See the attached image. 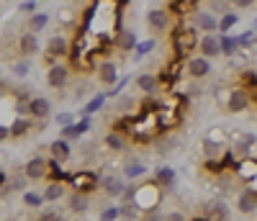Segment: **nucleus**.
I'll list each match as a JSON object with an SVG mask.
<instances>
[{"instance_id": "11", "label": "nucleus", "mask_w": 257, "mask_h": 221, "mask_svg": "<svg viewBox=\"0 0 257 221\" xmlns=\"http://www.w3.org/2000/svg\"><path fill=\"white\" fill-rule=\"evenodd\" d=\"M26 108H29V114H31L34 119H47L49 111H52V105H49L47 98H31Z\"/></svg>"}, {"instance_id": "40", "label": "nucleus", "mask_w": 257, "mask_h": 221, "mask_svg": "<svg viewBox=\"0 0 257 221\" xmlns=\"http://www.w3.org/2000/svg\"><path fill=\"white\" fill-rule=\"evenodd\" d=\"M100 105H103V95H98L95 100H90V103H88V108H85V111H88V114H93V111H98Z\"/></svg>"}, {"instance_id": "26", "label": "nucleus", "mask_w": 257, "mask_h": 221, "mask_svg": "<svg viewBox=\"0 0 257 221\" xmlns=\"http://www.w3.org/2000/svg\"><path fill=\"white\" fill-rule=\"evenodd\" d=\"M44 203V195H36V193H24V206L29 208H39Z\"/></svg>"}, {"instance_id": "20", "label": "nucleus", "mask_w": 257, "mask_h": 221, "mask_svg": "<svg viewBox=\"0 0 257 221\" xmlns=\"http://www.w3.org/2000/svg\"><path fill=\"white\" fill-rule=\"evenodd\" d=\"M157 85H160V80L155 75H139L137 77V87H139L142 93H155Z\"/></svg>"}, {"instance_id": "31", "label": "nucleus", "mask_w": 257, "mask_h": 221, "mask_svg": "<svg viewBox=\"0 0 257 221\" xmlns=\"http://www.w3.org/2000/svg\"><path fill=\"white\" fill-rule=\"evenodd\" d=\"M85 129H88V124H80V126H72V124H70V126H64L62 137H64V139H67V137H80Z\"/></svg>"}, {"instance_id": "30", "label": "nucleus", "mask_w": 257, "mask_h": 221, "mask_svg": "<svg viewBox=\"0 0 257 221\" xmlns=\"http://www.w3.org/2000/svg\"><path fill=\"white\" fill-rule=\"evenodd\" d=\"M137 213H139V203H137V201H134V203H123V208H121V216H123V218H132V221H134Z\"/></svg>"}, {"instance_id": "5", "label": "nucleus", "mask_w": 257, "mask_h": 221, "mask_svg": "<svg viewBox=\"0 0 257 221\" xmlns=\"http://www.w3.org/2000/svg\"><path fill=\"white\" fill-rule=\"evenodd\" d=\"M47 172H49V165H47L44 157H34L24 167V175H26L29 180H41V178H47Z\"/></svg>"}, {"instance_id": "9", "label": "nucleus", "mask_w": 257, "mask_h": 221, "mask_svg": "<svg viewBox=\"0 0 257 221\" xmlns=\"http://www.w3.org/2000/svg\"><path fill=\"white\" fill-rule=\"evenodd\" d=\"M64 54H67V41L62 36H52L47 44V62H54L57 57H64Z\"/></svg>"}, {"instance_id": "8", "label": "nucleus", "mask_w": 257, "mask_h": 221, "mask_svg": "<svg viewBox=\"0 0 257 221\" xmlns=\"http://www.w3.org/2000/svg\"><path fill=\"white\" fill-rule=\"evenodd\" d=\"M100 185H103V190L108 193L111 198H118V195H123V190H126V183H123L121 178H116V175H105V178L100 180Z\"/></svg>"}, {"instance_id": "10", "label": "nucleus", "mask_w": 257, "mask_h": 221, "mask_svg": "<svg viewBox=\"0 0 257 221\" xmlns=\"http://www.w3.org/2000/svg\"><path fill=\"white\" fill-rule=\"evenodd\" d=\"M196 29L206 31V34H213L219 29V16H213V13H196Z\"/></svg>"}, {"instance_id": "3", "label": "nucleus", "mask_w": 257, "mask_h": 221, "mask_svg": "<svg viewBox=\"0 0 257 221\" xmlns=\"http://www.w3.org/2000/svg\"><path fill=\"white\" fill-rule=\"evenodd\" d=\"M157 201H160V190H157V183L142 185V188L137 190V203H139L142 208H152Z\"/></svg>"}, {"instance_id": "15", "label": "nucleus", "mask_w": 257, "mask_h": 221, "mask_svg": "<svg viewBox=\"0 0 257 221\" xmlns=\"http://www.w3.org/2000/svg\"><path fill=\"white\" fill-rule=\"evenodd\" d=\"M18 47H21V54H24V57H31V54H36V49H39V39L34 36V31H29V34L21 36Z\"/></svg>"}, {"instance_id": "1", "label": "nucleus", "mask_w": 257, "mask_h": 221, "mask_svg": "<svg viewBox=\"0 0 257 221\" xmlns=\"http://www.w3.org/2000/svg\"><path fill=\"white\" fill-rule=\"evenodd\" d=\"M67 82H70V70L64 67V64H52L49 72H47V85L59 90V87H64Z\"/></svg>"}, {"instance_id": "17", "label": "nucleus", "mask_w": 257, "mask_h": 221, "mask_svg": "<svg viewBox=\"0 0 257 221\" xmlns=\"http://www.w3.org/2000/svg\"><path fill=\"white\" fill-rule=\"evenodd\" d=\"M203 154H206V160H219V154H221V139H203Z\"/></svg>"}, {"instance_id": "2", "label": "nucleus", "mask_w": 257, "mask_h": 221, "mask_svg": "<svg viewBox=\"0 0 257 221\" xmlns=\"http://www.w3.org/2000/svg\"><path fill=\"white\" fill-rule=\"evenodd\" d=\"M147 26L152 29L155 34L165 31V29L170 26V13H167L165 8H152V11L147 13Z\"/></svg>"}, {"instance_id": "43", "label": "nucleus", "mask_w": 257, "mask_h": 221, "mask_svg": "<svg viewBox=\"0 0 257 221\" xmlns=\"http://www.w3.org/2000/svg\"><path fill=\"white\" fill-rule=\"evenodd\" d=\"M34 8H36V3H34V0H26V3L21 6V11H26V13H34Z\"/></svg>"}, {"instance_id": "34", "label": "nucleus", "mask_w": 257, "mask_h": 221, "mask_svg": "<svg viewBox=\"0 0 257 221\" xmlns=\"http://www.w3.org/2000/svg\"><path fill=\"white\" fill-rule=\"evenodd\" d=\"M118 216H121V208H105L100 213V221H116Z\"/></svg>"}, {"instance_id": "27", "label": "nucleus", "mask_w": 257, "mask_h": 221, "mask_svg": "<svg viewBox=\"0 0 257 221\" xmlns=\"http://www.w3.org/2000/svg\"><path fill=\"white\" fill-rule=\"evenodd\" d=\"M105 147H111V149H123V137L121 134H116V131H111L108 137H105Z\"/></svg>"}, {"instance_id": "6", "label": "nucleus", "mask_w": 257, "mask_h": 221, "mask_svg": "<svg viewBox=\"0 0 257 221\" xmlns=\"http://www.w3.org/2000/svg\"><path fill=\"white\" fill-rule=\"evenodd\" d=\"M211 72V62L206 57H190L188 59V75L190 77H206Z\"/></svg>"}, {"instance_id": "19", "label": "nucleus", "mask_w": 257, "mask_h": 221, "mask_svg": "<svg viewBox=\"0 0 257 221\" xmlns=\"http://www.w3.org/2000/svg\"><path fill=\"white\" fill-rule=\"evenodd\" d=\"M116 47H118L121 52H132V49L137 47V36H134L132 31H121V34L116 36Z\"/></svg>"}, {"instance_id": "35", "label": "nucleus", "mask_w": 257, "mask_h": 221, "mask_svg": "<svg viewBox=\"0 0 257 221\" xmlns=\"http://www.w3.org/2000/svg\"><path fill=\"white\" fill-rule=\"evenodd\" d=\"M26 180H29V178H21V175H18V178H13L11 190H24V188H26Z\"/></svg>"}, {"instance_id": "18", "label": "nucleus", "mask_w": 257, "mask_h": 221, "mask_svg": "<svg viewBox=\"0 0 257 221\" xmlns=\"http://www.w3.org/2000/svg\"><path fill=\"white\" fill-rule=\"evenodd\" d=\"M206 221H229V208H226L221 201L211 203V206H208V218H206Z\"/></svg>"}, {"instance_id": "12", "label": "nucleus", "mask_w": 257, "mask_h": 221, "mask_svg": "<svg viewBox=\"0 0 257 221\" xmlns=\"http://www.w3.org/2000/svg\"><path fill=\"white\" fill-rule=\"evenodd\" d=\"M237 208L242 213H254L257 211V190H244L239 198H237Z\"/></svg>"}, {"instance_id": "23", "label": "nucleus", "mask_w": 257, "mask_h": 221, "mask_svg": "<svg viewBox=\"0 0 257 221\" xmlns=\"http://www.w3.org/2000/svg\"><path fill=\"white\" fill-rule=\"evenodd\" d=\"M155 183H157V185H173V183H175V170L160 167L157 175H155Z\"/></svg>"}, {"instance_id": "24", "label": "nucleus", "mask_w": 257, "mask_h": 221, "mask_svg": "<svg viewBox=\"0 0 257 221\" xmlns=\"http://www.w3.org/2000/svg\"><path fill=\"white\" fill-rule=\"evenodd\" d=\"M64 198V185L62 183H49L47 190H44V201H59Z\"/></svg>"}, {"instance_id": "33", "label": "nucleus", "mask_w": 257, "mask_h": 221, "mask_svg": "<svg viewBox=\"0 0 257 221\" xmlns=\"http://www.w3.org/2000/svg\"><path fill=\"white\" fill-rule=\"evenodd\" d=\"M134 105H137V100H134L132 95H123V98L118 100V105H116V108H118V111H132Z\"/></svg>"}, {"instance_id": "41", "label": "nucleus", "mask_w": 257, "mask_h": 221, "mask_svg": "<svg viewBox=\"0 0 257 221\" xmlns=\"http://www.w3.org/2000/svg\"><path fill=\"white\" fill-rule=\"evenodd\" d=\"M221 47H224V54H231V49H234V41H231L229 36H221Z\"/></svg>"}, {"instance_id": "37", "label": "nucleus", "mask_w": 257, "mask_h": 221, "mask_svg": "<svg viewBox=\"0 0 257 221\" xmlns=\"http://www.w3.org/2000/svg\"><path fill=\"white\" fill-rule=\"evenodd\" d=\"M39 221H62V218H59L57 211H44V213L39 216Z\"/></svg>"}, {"instance_id": "42", "label": "nucleus", "mask_w": 257, "mask_h": 221, "mask_svg": "<svg viewBox=\"0 0 257 221\" xmlns=\"http://www.w3.org/2000/svg\"><path fill=\"white\" fill-rule=\"evenodd\" d=\"M162 221H185V216H183V213H178V211H173V213H167Z\"/></svg>"}, {"instance_id": "32", "label": "nucleus", "mask_w": 257, "mask_h": 221, "mask_svg": "<svg viewBox=\"0 0 257 221\" xmlns=\"http://www.w3.org/2000/svg\"><path fill=\"white\" fill-rule=\"evenodd\" d=\"M123 172H126V178H139V175L144 172V165H134V162H132V165H126Z\"/></svg>"}, {"instance_id": "16", "label": "nucleus", "mask_w": 257, "mask_h": 221, "mask_svg": "<svg viewBox=\"0 0 257 221\" xmlns=\"http://www.w3.org/2000/svg\"><path fill=\"white\" fill-rule=\"evenodd\" d=\"M72 185L77 190H93L98 185V178H95V175H90V172H80V175H75V178H72Z\"/></svg>"}, {"instance_id": "22", "label": "nucleus", "mask_w": 257, "mask_h": 221, "mask_svg": "<svg viewBox=\"0 0 257 221\" xmlns=\"http://www.w3.org/2000/svg\"><path fill=\"white\" fill-rule=\"evenodd\" d=\"M47 21H49V13H31L29 16V31L39 34L41 29L47 26Z\"/></svg>"}, {"instance_id": "36", "label": "nucleus", "mask_w": 257, "mask_h": 221, "mask_svg": "<svg viewBox=\"0 0 257 221\" xmlns=\"http://www.w3.org/2000/svg\"><path fill=\"white\" fill-rule=\"evenodd\" d=\"M254 3H257V0H231V6L239 8V11H242V8H252Z\"/></svg>"}, {"instance_id": "29", "label": "nucleus", "mask_w": 257, "mask_h": 221, "mask_svg": "<svg viewBox=\"0 0 257 221\" xmlns=\"http://www.w3.org/2000/svg\"><path fill=\"white\" fill-rule=\"evenodd\" d=\"M237 21H239V16H237V13H224V18L219 21V29H221V31H226V29H231L234 24H237Z\"/></svg>"}, {"instance_id": "4", "label": "nucleus", "mask_w": 257, "mask_h": 221, "mask_svg": "<svg viewBox=\"0 0 257 221\" xmlns=\"http://www.w3.org/2000/svg\"><path fill=\"white\" fill-rule=\"evenodd\" d=\"M198 49L203 57H219L224 54V47H221V36H213V34H206L201 41H198Z\"/></svg>"}, {"instance_id": "14", "label": "nucleus", "mask_w": 257, "mask_h": 221, "mask_svg": "<svg viewBox=\"0 0 257 221\" xmlns=\"http://www.w3.org/2000/svg\"><path fill=\"white\" fill-rule=\"evenodd\" d=\"M67 206H70V211H72V213H85L90 203H88V195H85L82 190H75V193L70 195Z\"/></svg>"}, {"instance_id": "39", "label": "nucleus", "mask_w": 257, "mask_h": 221, "mask_svg": "<svg viewBox=\"0 0 257 221\" xmlns=\"http://www.w3.org/2000/svg\"><path fill=\"white\" fill-rule=\"evenodd\" d=\"M72 121H75L72 114H59V116H57V124H62V126H70Z\"/></svg>"}, {"instance_id": "28", "label": "nucleus", "mask_w": 257, "mask_h": 221, "mask_svg": "<svg viewBox=\"0 0 257 221\" xmlns=\"http://www.w3.org/2000/svg\"><path fill=\"white\" fill-rule=\"evenodd\" d=\"M252 144H254V137H252V134H247V137H242V142H239L237 147H234V154H247Z\"/></svg>"}, {"instance_id": "44", "label": "nucleus", "mask_w": 257, "mask_h": 221, "mask_svg": "<svg viewBox=\"0 0 257 221\" xmlns=\"http://www.w3.org/2000/svg\"><path fill=\"white\" fill-rule=\"evenodd\" d=\"M142 221H162V218H160L157 213H152V211H149V213H144V218H142Z\"/></svg>"}, {"instance_id": "7", "label": "nucleus", "mask_w": 257, "mask_h": 221, "mask_svg": "<svg viewBox=\"0 0 257 221\" xmlns=\"http://www.w3.org/2000/svg\"><path fill=\"white\" fill-rule=\"evenodd\" d=\"M98 80H100L103 85H113V82L118 80V67H116L111 59H105V62L98 64Z\"/></svg>"}, {"instance_id": "25", "label": "nucleus", "mask_w": 257, "mask_h": 221, "mask_svg": "<svg viewBox=\"0 0 257 221\" xmlns=\"http://www.w3.org/2000/svg\"><path fill=\"white\" fill-rule=\"evenodd\" d=\"M29 129H31V124H29L26 119H18V121H16V124L11 126V134H13V137L18 139V137H24V134H26Z\"/></svg>"}, {"instance_id": "21", "label": "nucleus", "mask_w": 257, "mask_h": 221, "mask_svg": "<svg viewBox=\"0 0 257 221\" xmlns=\"http://www.w3.org/2000/svg\"><path fill=\"white\" fill-rule=\"evenodd\" d=\"M52 157H54L57 162H64V160H70V147H67V142H64V139L54 142V144H52Z\"/></svg>"}, {"instance_id": "38", "label": "nucleus", "mask_w": 257, "mask_h": 221, "mask_svg": "<svg viewBox=\"0 0 257 221\" xmlns=\"http://www.w3.org/2000/svg\"><path fill=\"white\" fill-rule=\"evenodd\" d=\"M229 3H231V0H229ZM229 3H226V0H211V8H213V11H219V13H224Z\"/></svg>"}, {"instance_id": "13", "label": "nucleus", "mask_w": 257, "mask_h": 221, "mask_svg": "<svg viewBox=\"0 0 257 221\" xmlns=\"http://www.w3.org/2000/svg\"><path fill=\"white\" fill-rule=\"evenodd\" d=\"M247 105H249V95L244 90H234L226 100V108L231 111V114H239V111H244Z\"/></svg>"}]
</instances>
